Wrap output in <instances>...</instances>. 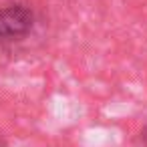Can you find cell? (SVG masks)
<instances>
[{
	"instance_id": "cell-1",
	"label": "cell",
	"mask_w": 147,
	"mask_h": 147,
	"mask_svg": "<svg viewBox=\"0 0 147 147\" xmlns=\"http://www.w3.org/2000/svg\"><path fill=\"white\" fill-rule=\"evenodd\" d=\"M34 10L24 2L0 6V45H14L24 40L34 28Z\"/></svg>"
},
{
	"instance_id": "cell-2",
	"label": "cell",
	"mask_w": 147,
	"mask_h": 147,
	"mask_svg": "<svg viewBox=\"0 0 147 147\" xmlns=\"http://www.w3.org/2000/svg\"><path fill=\"white\" fill-rule=\"evenodd\" d=\"M141 143H143V147H147V125H145L143 131H141Z\"/></svg>"
}]
</instances>
